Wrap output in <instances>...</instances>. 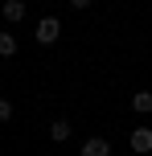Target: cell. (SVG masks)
<instances>
[{
    "instance_id": "6da1fadb",
    "label": "cell",
    "mask_w": 152,
    "mask_h": 156,
    "mask_svg": "<svg viewBox=\"0 0 152 156\" xmlns=\"http://www.w3.org/2000/svg\"><path fill=\"white\" fill-rule=\"evenodd\" d=\"M33 37H37V45H54V41L62 37V21H58V16H41V25L33 29Z\"/></svg>"
},
{
    "instance_id": "7a4b0ae2",
    "label": "cell",
    "mask_w": 152,
    "mask_h": 156,
    "mask_svg": "<svg viewBox=\"0 0 152 156\" xmlns=\"http://www.w3.org/2000/svg\"><path fill=\"white\" fill-rule=\"evenodd\" d=\"M78 156H111V140H103V136H90V140L78 148Z\"/></svg>"
},
{
    "instance_id": "3957f363",
    "label": "cell",
    "mask_w": 152,
    "mask_h": 156,
    "mask_svg": "<svg viewBox=\"0 0 152 156\" xmlns=\"http://www.w3.org/2000/svg\"><path fill=\"white\" fill-rule=\"evenodd\" d=\"M132 152H136V156H148L152 152V127H136V132H132Z\"/></svg>"
},
{
    "instance_id": "277c9868",
    "label": "cell",
    "mask_w": 152,
    "mask_h": 156,
    "mask_svg": "<svg viewBox=\"0 0 152 156\" xmlns=\"http://www.w3.org/2000/svg\"><path fill=\"white\" fill-rule=\"evenodd\" d=\"M70 132H74V127H70V119H54V123H49V140H54V144L70 140Z\"/></svg>"
},
{
    "instance_id": "5b68a950",
    "label": "cell",
    "mask_w": 152,
    "mask_h": 156,
    "mask_svg": "<svg viewBox=\"0 0 152 156\" xmlns=\"http://www.w3.org/2000/svg\"><path fill=\"white\" fill-rule=\"evenodd\" d=\"M4 21H8V25L25 21V0H4Z\"/></svg>"
},
{
    "instance_id": "8992f818",
    "label": "cell",
    "mask_w": 152,
    "mask_h": 156,
    "mask_svg": "<svg viewBox=\"0 0 152 156\" xmlns=\"http://www.w3.org/2000/svg\"><path fill=\"white\" fill-rule=\"evenodd\" d=\"M132 107H136L140 115H148V111H152V90H136V94H132Z\"/></svg>"
},
{
    "instance_id": "52a82bcc",
    "label": "cell",
    "mask_w": 152,
    "mask_h": 156,
    "mask_svg": "<svg viewBox=\"0 0 152 156\" xmlns=\"http://www.w3.org/2000/svg\"><path fill=\"white\" fill-rule=\"evenodd\" d=\"M0 58H16V37H12V33H0Z\"/></svg>"
},
{
    "instance_id": "ba28073f",
    "label": "cell",
    "mask_w": 152,
    "mask_h": 156,
    "mask_svg": "<svg viewBox=\"0 0 152 156\" xmlns=\"http://www.w3.org/2000/svg\"><path fill=\"white\" fill-rule=\"evenodd\" d=\"M4 119H12V103H8V99H0V123H4Z\"/></svg>"
},
{
    "instance_id": "9c48e42d",
    "label": "cell",
    "mask_w": 152,
    "mask_h": 156,
    "mask_svg": "<svg viewBox=\"0 0 152 156\" xmlns=\"http://www.w3.org/2000/svg\"><path fill=\"white\" fill-rule=\"evenodd\" d=\"M90 4V0H70V8H87Z\"/></svg>"
}]
</instances>
